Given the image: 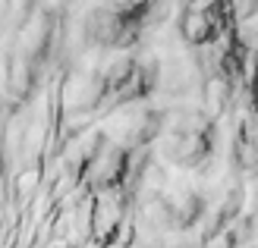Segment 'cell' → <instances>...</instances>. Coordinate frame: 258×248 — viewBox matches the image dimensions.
I'll list each match as a JSON object with an SVG mask.
<instances>
[{"instance_id": "cell-1", "label": "cell", "mask_w": 258, "mask_h": 248, "mask_svg": "<svg viewBox=\"0 0 258 248\" xmlns=\"http://www.w3.org/2000/svg\"><path fill=\"white\" fill-rule=\"evenodd\" d=\"M230 95H233V88H230V79L227 75H208V82L202 88V98H205V113L217 120V116L224 113Z\"/></svg>"}]
</instances>
